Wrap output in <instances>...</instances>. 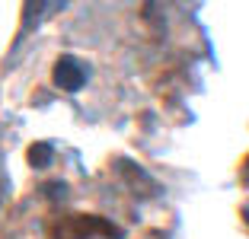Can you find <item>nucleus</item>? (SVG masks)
Returning <instances> with one entry per match:
<instances>
[{
  "instance_id": "nucleus-1",
  "label": "nucleus",
  "mask_w": 249,
  "mask_h": 239,
  "mask_svg": "<svg viewBox=\"0 0 249 239\" xmlns=\"http://www.w3.org/2000/svg\"><path fill=\"white\" fill-rule=\"evenodd\" d=\"M83 77H87V70H83L80 61L71 58V54H64V58L54 64V83H61L64 89H77L83 83Z\"/></svg>"
}]
</instances>
